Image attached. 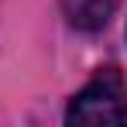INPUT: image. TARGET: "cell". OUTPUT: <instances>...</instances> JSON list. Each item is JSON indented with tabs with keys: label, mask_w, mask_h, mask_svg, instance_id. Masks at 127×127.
<instances>
[{
	"label": "cell",
	"mask_w": 127,
	"mask_h": 127,
	"mask_svg": "<svg viewBox=\"0 0 127 127\" xmlns=\"http://www.w3.org/2000/svg\"><path fill=\"white\" fill-rule=\"evenodd\" d=\"M117 3L120 0H62V10L69 24H76L79 31H100L113 17Z\"/></svg>",
	"instance_id": "cell-2"
},
{
	"label": "cell",
	"mask_w": 127,
	"mask_h": 127,
	"mask_svg": "<svg viewBox=\"0 0 127 127\" xmlns=\"http://www.w3.org/2000/svg\"><path fill=\"white\" fill-rule=\"evenodd\" d=\"M69 124H127V83L120 72H100L83 93L72 96Z\"/></svg>",
	"instance_id": "cell-1"
}]
</instances>
